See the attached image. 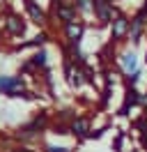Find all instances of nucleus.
<instances>
[{"instance_id": "nucleus-1", "label": "nucleus", "mask_w": 147, "mask_h": 152, "mask_svg": "<svg viewBox=\"0 0 147 152\" xmlns=\"http://www.w3.org/2000/svg\"><path fill=\"white\" fill-rule=\"evenodd\" d=\"M0 97H5V99H23V102H37L39 92L28 88L25 76L0 72Z\"/></svg>"}, {"instance_id": "nucleus-2", "label": "nucleus", "mask_w": 147, "mask_h": 152, "mask_svg": "<svg viewBox=\"0 0 147 152\" xmlns=\"http://www.w3.org/2000/svg\"><path fill=\"white\" fill-rule=\"evenodd\" d=\"M28 23H30V21H28L25 16H21L18 12H14V10L7 7L5 14H2V21H0V28H2V35H5L7 42L16 44V42H21V39H25Z\"/></svg>"}, {"instance_id": "nucleus-3", "label": "nucleus", "mask_w": 147, "mask_h": 152, "mask_svg": "<svg viewBox=\"0 0 147 152\" xmlns=\"http://www.w3.org/2000/svg\"><path fill=\"white\" fill-rule=\"evenodd\" d=\"M129 28H131V14L119 7L117 14L113 16V21L108 26V44L110 46H124V44H129Z\"/></svg>"}, {"instance_id": "nucleus-4", "label": "nucleus", "mask_w": 147, "mask_h": 152, "mask_svg": "<svg viewBox=\"0 0 147 152\" xmlns=\"http://www.w3.org/2000/svg\"><path fill=\"white\" fill-rule=\"evenodd\" d=\"M115 69L119 72L122 81H124L127 76H131V74H136V72L143 69V65H140V56H138L136 46H131V44L119 46V51L115 53Z\"/></svg>"}, {"instance_id": "nucleus-5", "label": "nucleus", "mask_w": 147, "mask_h": 152, "mask_svg": "<svg viewBox=\"0 0 147 152\" xmlns=\"http://www.w3.org/2000/svg\"><path fill=\"white\" fill-rule=\"evenodd\" d=\"M51 23L64 26V23H71V21H81V14L76 10L74 0H51Z\"/></svg>"}, {"instance_id": "nucleus-6", "label": "nucleus", "mask_w": 147, "mask_h": 152, "mask_svg": "<svg viewBox=\"0 0 147 152\" xmlns=\"http://www.w3.org/2000/svg\"><path fill=\"white\" fill-rule=\"evenodd\" d=\"M23 12H25V19L39 30H48L51 26V14L44 10V5L39 0H23Z\"/></svg>"}, {"instance_id": "nucleus-7", "label": "nucleus", "mask_w": 147, "mask_h": 152, "mask_svg": "<svg viewBox=\"0 0 147 152\" xmlns=\"http://www.w3.org/2000/svg\"><path fill=\"white\" fill-rule=\"evenodd\" d=\"M119 5H113L108 0H92V19L97 21L99 28H108L113 16L117 14Z\"/></svg>"}, {"instance_id": "nucleus-8", "label": "nucleus", "mask_w": 147, "mask_h": 152, "mask_svg": "<svg viewBox=\"0 0 147 152\" xmlns=\"http://www.w3.org/2000/svg\"><path fill=\"white\" fill-rule=\"evenodd\" d=\"M67 127H69V134L76 141H85V138H90V134H92V118L85 113H76L67 122Z\"/></svg>"}, {"instance_id": "nucleus-9", "label": "nucleus", "mask_w": 147, "mask_h": 152, "mask_svg": "<svg viewBox=\"0 0 147 152\" xmlns=\"http://www.w3.org/2000/svg\"><path fill=\"white\" fill-rule=\"evenodd\" d=\"M85 32H87V23L83 19L60 26V35H62L64 44H81L83 39H85Z\"/></svg>"}, {"instance_id": "nucleus-10", "label": "nucleus", "mask_w": 147, "mask_h": 152, "mask_svg": "<svg viewBox=\"0 0 147 152\" xmlns=\"http://www.w3.org/2000/svg\"><path fill=\"white\" fill-rule=\"evenodd\" d=\"M48 37H51V30H39L32 37H25V39H21V42H16V44H12V51L14 53H21V51H30L32 53L37 48H44Z\"/></svg>"}, {"instance_id": "nucleus-11", "label": "nucleus", "mask_w": 147, "mask_h": 152, "mask_svg": "<svg viewBox=\"0 0 147 152\" xmlns=\"http://www.w3.org/2000/svg\"><path fill=\"white\" fill-rule=\"evenodd\" d=\"M28 60L35 65V69L41 74V72H46V69H51V62H48V51L46 48H37V51H32L30 56H28Z\"/></svg>"}, {"instance_id": "nucleus-12", "label": "nucleus", "mask_w": 147, "mask_h": 152, "mask_svg": "<svg viewBox=\"0 0 147 152\" xmlns=\"http://www.w3.org/2000/svg\"><path fill=\"white\" fill-rule=\"evenodd\" d=\"M39 152H76L74 145L69 143H51V141H39Z\"/></svg>"}, {"instance_id": "nucleus-13", "label": "nucleus", "mask_w": 147, "mask_h": 152, "mask_svg": "<svg viewBox=\"0 0 147 152\" xmlns=\"http://www.w3.org/2000/svg\"><path fill=\"white\" fill-rule=\"evenodd\" d=\"M18 74L25 76V78H30V76H39V72H37L35 65L25 58V60H21V62H18Z\"/></svg>"}, {"instance_id": "nucleus-14", "label": "nucleus", "mask_w": 147, "mask_h": 152, "mask_svg": "<svg viewBox=\"0 0 147 152\" xmlns=\"http://www.w3.org/2000/svg\"><path fill=\"white\" fill-rule=\"evenodd\" d=\"M74 5H76V10H78L83 21L87 16H92V0H74Z\"/></svg>"}, {"instance_id": "nucleus-15", "label": "nucleus", "mask_w": 147, "mask_h": 152, "mask_svg": "<svg viewBox=\"0 0 147 152\" xmlns=\"http://www.w3.org/2000/svg\"><path fill=\"white\" fill-rule=\"evenodd\" d=\"M5 152H39L35 145H23V143H12Z\"/></svg>"}, {"instance_id": "nucleus-16", "label": "nucleus", "mask_w": 147, "mask_h": 152, "mask_svg": "<svg viewBox=\"0 0 147 152\" xmlns=\"http://www.w3.org/2000/svg\"><path fill=\"white\" fill-rule=\"evenodd\" d=\"M2 37H5V35H2V28H0V48L5 46V42H7V39H2Z\"/></svg>"}, {"instance_id": "nucleus-17", "label": "nucleus", "mask_w": 147, "mask_h": 152, "mask_svg": "<svg viewBox=\"0 0 147 152\" xmlns=\"http://www.w3.org/2000/svg\"><path fill=\"white\" fill-rule=\"evenodd\" d=\"M108 2H113V5H117V2H119V0H108Z\"/></svg>"}, {"instance_id": "nucleus-18", "label": "nucleus", "mask_w": 147, "mask_h": 152, "mask_svg": "<svg viewBox=\"0 0 147 152\" xmlns=\"http://www.w3.org/2000/svg\"><path fill=\"white\" fill-rule=\"evenodd\" d=\"M0 152H2V148H0Z\"/></svg>"}]
</instances>
